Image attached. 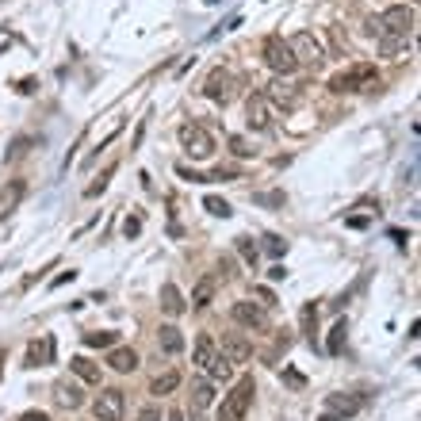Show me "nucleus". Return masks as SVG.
<instances>
[{
	"label": "nucleus",
	"mask_w": 421,
	"mask_h": 421,
	"mask_svg": "<svg viewBox=\"0 0 421 421\" xmlns=\"http://www.w3.org/2000/svg\"><path fill=\"white\" fill-rule=\"evenodd\" d=\"M260 58H265V65H268L272 73H279V77H292V73L299 69L292 46L279 39V35H268V39H265V46H260Z\"/></svg>",
	"instance_id": "3"
},
{
	"label": "nucleus",
	"mask_w": 421,
	"mask_h": 421,
	"mask_svg": "<svg viewBox=\"0 0 421 421\" xmlns=\"http://www.w3.org/2000/svg\"><path fill=\"white\" fill-rule=\"evenodd\" d=\"M238 253H241L246 265H257V257H260V249L253 246V238H238Z\"/></svg>",
	"instance_id": "30"
},
{
	"label": "nucleus",
	"mask_w": 421,
	"mask_h": 421,
	"mask_svg": "<svg viewBox=\"0 0 421 421\" xmlns=\"http://www.w3.org/2000/svg\"><path fill=\"white\" fill-rule=\"evenodd\" d=\"M161 311L168 318H180L184 311H188V303H184V295H180L176 284H161Z\"/></svg>",
	"instance_id": "14"
},
{
	"label": "nucleus",
	"mask_w": 421,
	"mask_h": 421,
	"mask_svg": "<svg viewBox=\"0 0 421 421\" xmlns=\"http://www.w3.org/2000/svg\"><path fill=\"white\" fill-rule=\"evenodd\" d=\"M203 207H207L211 214H214V219H230V203L226 200H222V195H207V200H203Z\"/></svg>",
	"instance_id": "27"
},
{
	"label": "nucleus",
	"mask_w": 421,
	"mask_h": 421,
	"mask_svg": "<svg viewBox=\"0 0 421 421\" xmlns=\"http://www.w3.org/2000/svg\"><path fill=\"white\" fill-rule=\"evenodd\" d=\"M318 421H345V417H337V414H322Z\"/></svg>",
	"instance_id": "48"
},
{
	"label": "nucleus",
	"mask_w": 421,
	"mask_h": 421,
	"mask_svg": "<svg viewBox=\"0 0 421 421\" xmlns=\"http://www.w3.org/2000/svg\"><path fill=\"white\" fill-rule=\"evenodd\" d=\"M376 23H379V35H402V39H410V31H414V8L391 4Z\"/></svg>",
	"instance_id": "5"
},
{
	"label": "nucleus",
	"mask_w": 421,
	"mask_h": 421,
	"mask_svg": "<svg viewBox=\"0 0 421 421\" xmlns=\"http://www.w3.org/2000/svg\"><path fill=\"white\" fill-rule=\"evenodd\" d=\"M314 322H318V311H314V306H306V311H303V325H306V330H314Z\"/></svg>",
	"instance_id": "42"
},
{
	"label": "nucleus",
	"mask_w": 421,
	"mask_h": 421,
	"mask_svg": "<svg viewBox=\"0 0 421 421\" xmlns=\"http://www.w3.org/2000/svg\"><path fill=\"white\" fill-rule=\"evenodd\" d=\"M325 410L337 414V417H352L360 410V398H352V395H330V398H325Z\"/></svg>",
	"instance_id": "19"
},
{
	"label": "nucleus",
	"mask_w": 421,
	"mask_h": 421,
	"mask_svg": "<svg viewBox=\"0 0 421 421\" xmlns=\"http://www.w3.org/2000/svg\"><path fill=\"white\" fill-rule=\"evenodd\" d=\"M268 253H272V257H284V253H287V241H279V238H268Z\"/></svg>",
	"instance_id": "37"
},
{
	"label": "nucleus",
	"mask_w": 421,
	"mask_h": 421,
	"mask_svg": "<svg viewBox=\"0 0 421 421\" xmlns=\"http://www.w3.org/2000/svg\"><path fill=\"white\" fill-rule=\"evenodd\" d=\"M69 371H73L81 383H100V368H96L88 357H73V360H69Z\"/></svg>",
	"instance_id": "20"
},
{
	"label": "nucleus",
	"mask_w": 421,
	"mask_h": 421,
	"mask_svg": "<svg viewBox=\"0 0 421 421\" xmlns=\"http://www.w3.org/2000/svg\"><path fill=\"white\" fill-rule=\"evenodd\" d=\"M233 176H238V168H214L211 180H233Z\"/></svg>",
	"instance_id": "41"
},
{
	"label": "nucleus",
	"mask_w": 421,
	"mask_h": 421,
	"mask_svg": "<svg viewBox=\"0 0 421 421\" xmlns=\"http://www.w3.org/2000/svg\"><path fill=\"white\" fill-rule=\"evenodd\" d=\"M287 46H292V54H295V62L299 65H322L325 62V50H322V42L314 39L311 31H299V35H292V39H287Z\"/></svg>",
	"instance_id": "7"
},
{
	"label": "nucleus",
	"mask_w": 421,
	"mask_h": 421,
	"mask_svg": "<svg viewBox=\"0 0 421 421\" xmlns=\"http://www.w3.org/2000/svg\"><path fill=\"white\" fill-rule=\"evenodd\" d=\"M73 279H77V272H73V268H69V272L54 276V279H50V287H65V284H73Z\"/></svg>",
	"instance_id": "38"
},
{
	"label": "nucleus",
	"mask_w": 421,
	"mask_h": 421,
	"mask_svg": "<svg viewBox=\"0 0 421 421\" xmlns=\"http://www.w3.org/2000/svg\"><path fill=\"white\" fill-rule=\"evenodd\" d=\"M246 119H249V130H272L276 108L268 104L265 92H253V96L246 100Z\"/></svg>",
	"instance_id": "8"
},
{
	"label": "nucleus",
	"mask_w": 421,
	"mask_h": 421,
	"mask_svg": "<svg viewBox=\"0 0 421 421\" xmlns=\"http://www.w3.org/2000/svg\"><path fill=\"white\" fill-rule=\"evenodd\" d=\"M257 203H268V207H279V203H284V195H279V192H268V195H257Z\"/></svg>",
	"instance_id": "40"
},
{
	"label": "nucleus",
	"mask_w": 421,
	"mask_h": 421,
	"mask_svg": "<svg viewBox=\"0 0 421 421\" xmlns=\"http://www.w3.org/2000/svg\"><path fill=\"white\" fill-rule=\"evenodd\" d=\"M287 383H292V387H303V376H299V371H287V376H284Z\"/></svg>",
	"instance_id": "46"
},
{
	"label": "nucleus",
	"mask_w": 421,
	"mask_h": 421,
	"mask_svg": "<svg viewBox=\"0 0 421 421\" xmlns=\"http://www.w3.org/2000/svg\"><path fill=\"white\" fill-rule=\"evenodd\" d=\"M222 357H226L230 364H246L253 357V349H249V341L241 333H226L222 337Z\"/></svg>",
	"instance_id": "12"
},
{
	"label": "nucleus",
	"mask_w": 421,
	"mask_h": 421,
	"mask_svg": "<svg viewBox=\"0 0 421 421\" xmlns=\"http://www.w3.org/2000/svg\"><path fill=\"white\" fill-rule=\"evenodd\" d=\"M214 352H219V349H214L211 333H200V337H195V364H200V368H207Z\"/></svg>",
	"instance_id": "23"
},
{
	"label": "nucleus",
	"mask_w": 421,
	"mask_h": 421,
	"mask_svg": "<svg viewBox=\"0 0 421 421\" xmlns=\"http://www.w3.org/2000/svg\"><path fill=\"white\" fill-rule=\"evenodd\" d=\"M123 233H127V238H138V233H142V219H138V214H127V219H123Z\"/></svg>",
	"instance_id": "33"
},
{
	"label": "nucleus",
	"mask_w": 421,
	"mask_h": 421,
	"mask_svg": "<svg viewBox=\"0 0 421 421\" xmlns=\"http://www.w3.org/2000/svg\"><path fill=\"white\" fill-rule=\"evenodd\" d=\"M203 4H219V0H203Z\"/></svg>",
	"instance_id": "49"
},
{
	"label": "nucleus",
	"mask_w": 421,
	"mask_h": 421,
	"mask_svg": "<svg viewBox=\"0 0 421 421\" xmlns=\"http://www.w3.org/2000/svg\"><path fill=\"white\" fill-rule=\"evenodd\" d=\"M203 371H207V376H211L214 383H226V379L233 376V364H230L226 357H222V352H214V357H211V364H207Z\"/></svg>",
	"instance_id": "21"
},
{
	"label": "nucleus",
	"mask_w": 421,
	"mask_h": 421,
	"mask_svg": "<svg viewBox=\"0 0 421 421\" xmlns=\"http://www.w3.org/2000/svg\"><path fill=\"white\" fill-rule=\"evenodd\" d=\"M180 146H184V154H188V157L203 161V157L214 154V134L203 123H184L180 127Z\"/></svg>",
	"instance_id": "4"
},
{
	"label": "nucleus",
	"mask_w": 421,
	"mask_h": 421,
	"mask_svg": "<svg viewBox=\"0 0 421 421\" xmlns=\"http://www.w3.org/2000/svg\"><path fill=\"white\" fill-rule=\"evenodd\" d=\"M345 222H349L352 230H364V226H368V219H360V214H352V219H345Z\"/></svg>",
	"instance_id": "45"
},
{
	"label": "nucleus",
	"mask_w": 421,
	"mask_h": 421,
	"mask_svg": "<svg viewBox=\"0 0 421 421\" xmlns=\"http://www.w3.org/2000/svg\"><path fill=\"white\" fill-rule=\"evenodd\" d=\"M265 96H268V104H272V108H284V111H295L299 108V92L292 88V84H284V81H272Z\"/></svg>",
	"instance_id": "11"
},
{
	"label": "nucleus",
	"mask_w": 421,
	"mask_h": 421,
	"mask_svg": "<svg viewBox=\"0 0 421 421\" xmlns=\"http://www.w3.org/2000/svg\"><path fill=\"white\" fill-rule=\"evenodd\" d=\"M157 345H161L168 357H176V352H184V333L176 330V325H161V330H157Z\"/></svg>",
	"instance_id": "17"
},
{
	"label": "nucleus",
	"mask_w": 421,
	"mask_h": 421,
	"mask_svg": "<svg viewBox=\"0 0 421 421\" xmlns=\"http://www.w3.org/2000/svg\"><path fill=\"white\" fill-rule=\"evenodd\" d=\"M379 50H383V58H398L406 50V39L402 35H379Z\"/></svg>",
	"instance_id": "26"
},
{
	"label": "nucleus",
	"mask_w": 421,
	"mask_h": 421,
	"mask_svg": "<svg viewBox=\"0 0 421 421\" xmlns=\"http://www.w3.org/2000/svg\"><path fill=\"white\" fill-rule=\"evenodd\" d=\"M176 176H184V180H192V184L207 180V176H200V173H195V168H188V165H176Z\"/></svg>",
	"instance_id": "36"
},
{
	"label": "nucleus",
	"mask_w": 421,
	"mask_h": 421,
	"mask_svg": "<svg viewBox=\"0 0 421 421\" xmlns=\"http://www.w3.org/2000/svg\"><path fill=\"white\" fill-rule=\"evenodd\" d=\"M111 176H115V165H108L104 173H100V180H96V184H88V188H84V195H88V200H96V195H100V192L108 188V180H111Z\"/></svg>",
	"instance_id": "29"
},
{
	"label": "nucleus",
	"mask_w": 421,
	"mask_h": 421,
	"mask_svg": "<svg viewBox=\"0 0 421 421\" xmlns=\"http://www.w3.org/2000/svg\"><path fill=\"white\" fill-rule=\"evenodd\" d=\"M253 395H257V387H253V376L238 379V383H233V391H230L226 398H222L219 421H246L249 406H253Z\"/></svg>",
	"instance_id": "2"
},
{
	"label": "nucleus",
	"mask_w": 421,
	"mask_h": 421,
	"mask_svg": "<svg viewBox=\"0 0 421 421\" xmlns=\"http://www.w3.org/2000/svg\"><path fill=\"white\" fill-rule=\"evenodd\" d=\"M176 387H180V371H165V376L149 383V395H173Z\"/></svg>",
	"instance_id": "22"
},
{
	"label": "nucleus",
	"mask_w": 421,
	"mask_h": 421,
	"mask_svg": "<svg viewBox=\"0 0 421 421\" xmlns=\"http://www.w3.org/2000/svg\"><path fill=\"white\" fill-rule=\"evenodd\" d=\"M23 192H27V184H23V180H12L4 192H0V219H8V214L16 211V203L23 200Z\"/></svg>",
	"instance_id": "16"
},
{
	"label": "nucleus",
	"mask_w": 421,
	"mask_h": 421,
	"mask_svg": "<svg viewBox=\"0 0 421 421\" xmlns=\"http://www.w3.org/2000/svg\"><path fill=\"white\" fill-rule=\"evenodd\" d=\"M84 345H88V349H111V345H115V333H111V330H104V333H84Z\"/></svg>",
	"instance_id": "28"
},
{
	"label": "nucleus",
	"mask_w": 421,
	"mask_h": 421,
	"mask_svg": "<svg viewBox=\"0 0 421 421\" xmlns=\"http://www.w3.org/2000/svg\"><path fill=\"white\" fill-rule=\"evenodd\" d=\"M138 421H161V406H146L142 414H138Z\"/></svg>",
	"instance_id": "39"
},
{
	"label": "nucleus",
	"mask_w": 421,
	"mask_h": 421,
	"mask_svg": "<svg viewBox=\"0 0 421 421\" xmlns=\"http://www.w3.org/2000/svg\"><path fill=\"white\" fill-rule=\"evenodd\" d=\"M230 149H233V154H238V157H253V149H249V142H246V138H238V134H233V138H230Z\"/></svg>",
	"instance_id": "35"
},
{
	"label": "nucleus",
	"mask_w": 421,
	"mask_h": 421,
	"mask_svg": "<svg viewBox=\"0 0 421 421\" xmlns=\"http://www.w3.org/2000/svg\"><path fill=\"white\" fill-rule=\"evenodd\" d=\"M54 398H58V406H65V410H77V406H84L81 387H77V383H69V379L54 383Z\"/></svg>",
	"instance_id": "15"
},
{
	"label": "nucleus",
	"mask_w": 421,
	"mask_h": 421,
	"mask_svg": "<svg viewBox=\"0 0 421 421\" xmlns=\"http://www.w3.org/2000/svg\"><path fill=\"white\" fill-rule=\"evenodd\" d=\"M39 357H42V360L54 357V341H50V337H42V345H39V341L31 345V364H39Z\"/></svg>",
	"instance_id": "31"
},
{
	"label": "nucleus",
	"mask_w": 421,
	"mask_h": 421,
	"mask_svg": "<svg viewBox=\"0 0 421 421\" xmlns=\"http://www.w3.org/2000/svg\"><path fill=\"white\" fill-rule=\"evenodd\" d=\"M211 299H214V279L203 276L200 284H195V292H192V306H207Z\"/></svg>",
	"instance_id": "25"
},
{
	"label": "nucleus",
	"mask_w": 421,
	"mask_h": 421,
	"mask_svg": "<svg viewBox=\"0 0 421 421\" xmlns=\"http://www.w3.org/2000/svg\"><path fill=\"white\" fill-rule=\"evenodd\" d=\"M345 333H349V325H345V318H341V322L330 330V341H325V352H330V357H341L345 352Z\"/></svg>",
	"instance_id": "24"
},
{
	"label": "nucleus",
	"mask_w": 421,
	"mask_h": 421,
	"mask_svg": "<svg viewBox=\"0 0 421 421\" xmlns=\"http://www.w3.org/2000/svg\"><path fill=\"white\" fill-rule=\"evenodd\" d=\"M20 421H50V414H42V410H27Z\"/></svg>",
	"instance_id": "43"
},
{
	"label": "nucleus",
	"mask_w": 421,
	"mask_h": 421,
	"mask_svg": "<svg viewBox=\"0 0 421 421\" xmlns=\"http://www.w3.org/2000/svg\"><path fill=\"white\" fill-rule=\"evenodd\" d=\"M230 314H233V322H238V325H249V330H260V325L268 322V318H265V306H260V303H249V299L233 303Z\"/></svg>",
	"instance_id": "10"
},
{
	"label": "nucleus",
	"mask_w": 421,
	"mask_h": 421,
	"mask_svg": "<svg viewBox=\"0 0 421 421\" xmlns=\"http://www.w3.org/2000/svg\"><path fill=\"white\" fill-rule=\"evenodd\" d=\"M123 410H127V398L119 387H104L92 402V417L96 421H123Z\"/></svg>",
	"instance_id": "6"
},
{
	"label": "nucleus",
	"mask_w": 421,
	"mask_h": 421,
	"mask_svg": "<svg viewBox=\"0 0 421 421\" xmlns=\"http://www.w3.org/2000/svg\"><path fill=\"white\" fill-rule=\"evenodd\" d=\"M233 88H238V81H233L230 69H211L207 81H203V96L214 100V104H226L233 96Z\"/></svg>",
	"instance_id": "9"
},
{
	"label": "nucleus",
	"mask_w": 421,
	"mask_h": 421,
	"mask_svg": "<svg viewBox=\"0 0 421 421\" xmlns=\"http://www.w3.org/2000/svg\"><path fill=\"white\" fill-rule=\"evenodd\" d=\"M27 146H31V138H16L12 149L4 154V161H16V157H23V154H27Z\"/></svg>",
	"instance_id": "32"
},
{
	"label": "nucleus",
	"mask_w": 421,
	"mask_h": 421,
	"mask_svg": "<svg viewBox=\"0 0 421 421\" xmlns=\"http://www.w3.org/2000/svg\"><path fill=\"white\" fill-rule=\"evenodd\" d=\"M330 39H333V50H337V54H345V50H349V39L341 35V27H330Z\"/></svg>",
	"instance_id": "34"
},
{
	"label": "nucleus",
	"mask_w": 421,
	"mask_h": 421,
	"mask_svg": "<svg viewBox=\"0 0 421 421\" xmlns=\"http://www.w3.org/2000/svg\"><path fill=\"white\" fill-rule=\"evenodd\" d=\"M108 364H111L115 371H134V368H138V352L127 349V345H119V349L108 352Z\"/></svg>",
	"instance_id": "18"
},
{
	"label": "nucleus",
	"mask_w": 421,
	"mask_h": 421,
	"mask_svg": "<svg viewBox=\"0 0 421 421\" xmlns=\"http://www.w3.org/2000/svg\"><path fill=\"white\" fill-rule=\"evenodd\" d=\"M211 402H214V387L207 379H195L192 383V421H200V414L211 406Z\"/></svg>",
	"instance_id": "13"
},
{
	"label": "nucleus",
	"mask_w": 421,
	"mask_h": 421,
	"mask_svg": "<svg viewBox=\"0 0 421 421\" xmlns=\"http://www.w3.org/2000/svg\"><path fill=\"white\" fill-rule=\"evenodd\" d=\"M165 421H184V414H180V410H168V417Z\"/></svg>",
	"instance_id": "47"
},
{
	"label": "nucleus",
	"mask_w": 421,
	"mask_h": 421,
	"mask_svg": "<svg viewBox=\"0 0 421 421\" xmlns=\"http://www.w3.org/2000/svg\"><path fill=\"white\" fill-rule=\"evenodd\" d=\"M330 88L333 92H371V88H379V73L371 62H360V65H352V69L337 73L330 81Z\"/></svg>",
	"instance_id": "1"
},
{
	"label": "nucleus",
	"mask_w": 421,
	"mask_h": 421,
	"mask_svg": "<svg viewBox=\"0 0 421 421\" xmlns=\"http://www.w3.org/2000/svg\"><path fill=\"white\" fill-rule=\"evenodd\" d=\"M284 276H287L284 265H272V268H268V279H284Z\"/></svg>",
	"instance_id": "44"
}]
</instances>
